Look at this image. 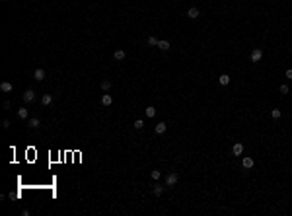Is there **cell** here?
<instances>
[{"mask_svg":"<svg viewBox=\"0 0 292 216\" xmlns=\"http://www.w3.org/2000/svg\"><path fill=\"white\" fill-rule=\"evenodd\" d=\"M22 99H24L25 103H31L33 99H35V92H33L31 88H27V90L24 92V94H22Z\"/></svg>","mask_w":292,"mask_h":216,"instance_id":"1","label":"cell"},{"mask_svg":"<svg viewBox=\"0 0 292 216\" xmlns=\"http://www.w3.org/2000/svg\"><path fill=\"white\" fill-rule=\"evenodd\" d=\"M177 179H179L177 173H170V175L166 177V187H173V185L177 183Z\"/></svg>","mask_w":292,"mask_h":216,"instance_id":"2","label":"cell"},{"mask_svg":"<svg viewBox=\"0 0 292 216\" xmlns=\"http://www.w3.org/2000/svg\"><path fill=\"white\" fill-rule=\"evenodd\" d=\"M261 58H263V51L261 49H253L251 51V62H259Z\"/></svg>","mask_w":292,"mask_h":216,"instance_id":"3","label":"cell"},{"mask_svg":"<svg viewBox=\"0 0 292 216\" xmlns=\"http://www.w3.org/2000/svg\"><path fill=\"white\" fill-rule=\"evenodd\" d=\"M111 103H113V97L109 96L107 92H103V96H101V105H103V107H109Z\"/></svg>","mask_w":292,"mask_h":216,"instance_id":"4","label":"cell"},{"mask_svg":"<svg viewBox=\"0 0 292 216\" xmlns=\"http://www.w3.org/2000/svg\"><path fill=\"white\" fill-rule=\"evenodd\" d=\"M199 16H201L199 8H195V6H193V8H189V10H187V18H191V20H197Z\"/></svg>","mask_w":292,"mask_h":216,"instance_id":"5","label":"cell"},{"mask_svg":"<svg viewBox=\"0 0 292 216\" xmlns=\"http://www.w3.org/2000/svg\"><path fill=\"white\" fill-rule=\"evenodd\" d=\"M253 164H255V162H253V158H249V156H245V158L242 160V166H243L245 169H251Z\"/></svg>","mask_w":292,"mask_h":216,"instance_id":"6","label":"cell"},{"mask_svg":"<svg viewBox=\"0 0 292 216\" xmlns=\"http://www.w3.org/2000/svg\"><path fill=\"white\" fill-rule=\"evenodd\" d=\"M232 154H234V156H242V154H243V146L240 142H236L234 146H232Z\"/></svg>","mask_w":292,"mask_h":216,"instance_id":"7","label":"cell"},{"mask_svg":"<svg viewBox=\"0 0 292 216\" xmlns=\"http://www.w3.org/2000/svg\"><path fill=\"white\" fill-rule=\"evenodd\" d=\"M43 78H45V70H43V68H37V70L33 72V80L41 82V80H43Z\"/></svg>","mask_w":292,"mask_h":216,"instance_id":"8","label":"cell"},{"mask_svg":"<svg viewBox=\"0 0 292 216\" xmlns=\"http://www.w3.org/2000/svg\"><path fill=\"white\" fill-rule=\"evenodd\" d=\"M125 56H127V53H125L123 49H117V51L113 53V58H115V60H125Z\"/></svg>","mask_w":292,"mask_h":216,"instance_id":"9","label":"cell"},{"mask_svg":"<svg viewBox=\"0 0 292 216\" xmlns=\"http://www.w3.org/2000/svg\"><path fill=\"white\" fill-rule=\"evenodd\" d=\"M53 103V96H49V94H43V97H41V105H51Z\"/></svg>","mask_w":292,"mask_h":216,"instance_id":"10","label":"cell"},{"mask_svg":"<svg viewBox=\"0 0 292 216\" xmlns=\"http://www.w3.org/2000/svg\"><path fill=\"white\" fill-rule=\"evenodd\" d=\"M39 125H41V121L37 117H31V119L27 121V127H31V128H39Z\"/></svg>","mask_w":292,"mask_h":216,"instance_id":"11","label":"cell"},{"mask_svg":"<svg viewBox=\"0 0 292 216\" xmlns=\"http://www.w3.org/2000/svg\"><path fill=\"white\" fill-rule=\"evenodd\" d=\"M0 90H2V92H6V94H8V92H12V90H14V86H12V84H10V82H2V84H0Z\"/></svg>","mask_w":292,"mask_h":216,"instance_id":"12","label":"cell"},{"mask_svg":"<svg viewBox=\"0 0 292 216\" xmlns=\"http://www.w3.org/2000/svg\"><path fill=\"white\" fill-rule=\"evenodd\" d=\"M170 41H158V49H162V51H170Z\"/></svg>","mask_w":292,"mask_h":216,"instance_id":"13","label":"cell"},{"mask_svg":"<svg viewBox=\"0 0 292 216\" xmlns=\"http://www.w3.org/2000/svg\"><path fill=\"white\" fill-rule=\"evenodd\" d=\"M166 128H168V125H166V123H158V125H156V132H158V134H164V132H166Z\"/></svg>","mask_w":292,"mask_h":216,"instance_id":"14","label":"cell"},{"mask_svg":"<svg viewBox=\"0 0 292 216\" xmlns=\"http://www.w3.org/2000/svg\"><path fill=\"white\" fill-rule=\"evenodd\" d=\"M218 82L222 84V86H228V84H230V76H228V74H220Z\"/></svg>","mask_w":292,"mask_h":216,"instance_id":"15","label":"cell"},{"mask_svg":"<svg viewBox=\"0 0 292 216\" xmlns=\"http://www.w3.org/2000/svg\"><path fill=\"white\" fill-rule=\"evenodd\" d=\"M111 88H113V84H111L109 80H101V90H103V92H109Z\"/></svg>","mask_w":292,"mask_h":216,"instance_id":"16","label":"cell"},{"mask_svg":"<svg viewBox=\"0 0 292 216\" xmlns=\"http://www.w3.org/2000/svg\"><path fill=\"white\" fill-rule=\"evenodd\" d=\"M18 117L20 119H27V107H20L18 109Z\"/></svg>","mask_w":292,"mask_h":216,"instance_id":"17","label":"cell"},{"mask_svg":"<svg viewBox=\"0 0 292 216\" xmlns=\"http://www.w3.org/2000/svg\"><path fill=\"white\" fill-rule=\"evenodd\" d=\"M144 113H146V117H150V119H152V117L156 115V109L150 105V107H146V109H144Z\"/></svg>","mask_w":292,"mask_h":216,"instance_id":"18","label":"cell"},{"mask_svg":"<svg viewBox=\"0 0 292 216\" xmlns=\"http://www.w3.org/2000/svg\"><path fill=\"white\" fill-rule=\"evenodd\" d=\"M148 45H150V47H158V39H156L154 35H150V37H148Z\"/></svg>","mask_w":292,"mask_h":216,"instance_id":"19","label":"cell"},{"mask_svg":"<svg viewBox=\"0 0 292 216\" xmlns=\"http://www.w3.org/2000/svg\"><path fill=\"white\" fill-rule=\"evenodd\" d=\"M162 193H164V187H162V185H154V195H156V197H160Z\"/></svg>","mask_w":292,"mask_h":216,"instance_id":"20","label":"cell"},{"mask_svg":"<svg viewBox=\"0 0 292 216\" xmlns=\"http://www.w3.org/2000/svg\"><path fill=\"white\" fill-rule=\"evenodd\" d=\"M280 115H282L280 109H273V111H271V117H273V119H280Z\"/></svg>","mask_w":292,"mask_h":216,"instance_id":"21","label":"cell"},{"mask_svg":"<svg viewBox=\"0 0 292 216\" xmlns=\"http://www.w3.org/2000/svg\"><path fill=\"white\" fill-rule=\"evenodd\" d=\"M160 177H162V173H160L158 169H154V171H152V179H154V181H158Z\"/></svg>","mask_w":292,"mask_h":216,"instance_id":"22","label":"cell"},{"mask_svg":"<svg viewBox=\"0 0 292 216\" xmlns=\"http://www.w3.org/2000/svg\"><path fill=\"white\" fill-rule=\"evenodd\" d=\"M142 127H144V121H142V119L134 121V128H142Z\"/></svg>","mask_w":292,"mask_h":216,"instance_id":"23","label":"cell"},{"mask_svg":"<svg viewBox=\"0 0 292 216\" xmlns=\"http://www.w3.org/2000/svg\"><path fill=\"white\" fill-rule=\"evenodd\" d=\"M278 90H280V94H288V92H290V90H288V86H286V84H282V86H280V88H278Z\"/></svg>","mask_w":292,"mask_h":216,"instance_id":"24","label":"cell"},{"mask_svg":"<svg viewBox=\"0 0 292 216\" xmlns=\"http://www.w3.org/2000/svg\"><path fill=\"white\" fill-rule=\"evenodd\" d=\"M8 127H10V121L4 119V121H2V128H8Z\"/></svg>","mask_w":292,"mask_h":216,"instance_id":"25","label":"cell"},{"mask_svg":"<svg viewBox=\"0 0 292 216\" xmlns=\"http://www.w3.org/2000/svg\"><path fill=\"white\" fill-rule=\"evenodd\" d=\"M286 78H290V80H292V68H288V70H286Z\"/></svg>","mask_w":292,"mask_h":216,"instance_id":"26","label":"cell"},{"mask_svg":"<svg viewBox=\"0 0 292 216\" xmlns=\"http://www.w3.org/2000/svg\"><path fill=\"white\" fill-rule=\"evenodd\" d=\"M2 2H8V0H2Z\"/></svg>","mask_w":292,"mask_h":216,"instance_id":"27","label":"cell"}]
</instances>
